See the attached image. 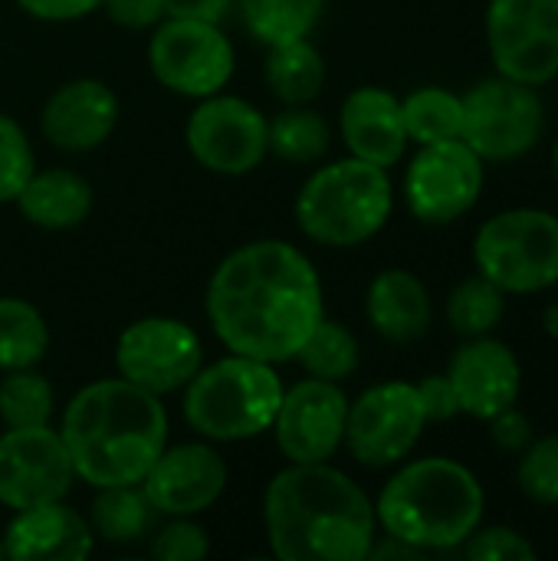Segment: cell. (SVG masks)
<instances>
[{"instance_id":"obj_1","label":"cell","mask_w":558,"mask_h":561,"mask_svg":"<svg viewBox=\"0 0 558 561\" xmlns=\"http://www.w3.org/2000/svg\"><path fill=\"white\" fill-rule=\"evenodd\" d=\"M207 319L234 355L293 362L326 316L312 260L286 240H253L220 260L207 283Z\"/></svg>"},{"instance_id":"obj_2","label":"cell","mask_w":558,"mask_h":561,"mask_svg":"<svg viewBox=\"0 0 558 561\" xmlns=\"http://www.w3.org/2000/svg\"><path fill=\"white\" fill-rule=\"evenodd\" d=\"M273 556L283 561H365L378 536L368 493L329 463H289L263 496Z\"/></svg>"},{"instance_id":"obj_3","label":"cell","mask_w":558,"mask_h":561,"mask_svg":"<svg viewBox=\"0 0 558 561\" xmlns=\"http://www.w3.org/2000/svg\"><path fill=\"white\" fill-rule=\"evenodd\" d=\"M56 431L69 450L76 480L92 490L128 486L141 483L168 447V411L158 394L125 378H99L72 394Z\"/></svg>"},{"instance_id":"obj_4","label":"cell","mask_w":558,"mask_h":561,"mask_svg":"<svg viewBox=\"0 0 558 561\" xmlns=\"http://www.w3.org/2000/svg\"><path fill=\"white\" fill-rule=\"evenodd\" d=\"M480 480L451 457H421L405 463L378 493L375 519L385 536L421 552L460 549L483 523Z\"/></svg>"},{"instance_id":"obj_5","label":"cell","mask_w":558,"mask_h":561,"mask_svg":"<svg viewBox=\"0 0 558 561\" xmlns=\"http://www.w3.org/2000/svg\"><path fill=\"white\" fill-rule=\"evenodd\" d=\"M283 391L286 385L276 365L230 352L214 365H201L184 385L181 414L201 440H253L270 431Z\"/></svg>"},{"instance_id":"obj_6","label":"cell","mask_w":558,"mask_h":561,"mask_svg":"<svg viewBox=\"0 0 558 561\" xmlns=\"http://www.w3.org/2000/svg\"><path fill=\"white\" fill-rule=\"evenodd\" d=\"M391 207L388 168L349 154L306 178L296 194V224L312 243L358 247L388 224Z\"/></svg>"},{"instance_id":"obj_7","label":"cell","mask_w":558,"mask_h":561,"mask_svg":"<svg viewBox=\"0 0 558 561\" xmlns=\"http://www.w3.org/2000/svg\"><path fill=\"white\" fill-rule=\"evenodd\" d=\"M480 276L503 293L533 296L558 283V217L539 207H513L490 217L474 237Z\"/></svg>"},{"instance_id":"obj_8","label":"cell","mask_w":558,"mask_h":561,"mask_svg":"<svg viewBox=\"0 0 558 561\" xmlns=\"http://www.w3.org/2000/svg\"><path fill=\"white\" fill-rule=\"evenodd\" d=\"M234 43L210 20L164 16L148 39L151 76L184 99H207L234 79Z\"/></svg>"},{"instance_id":"obj_9","label":"cell","mask_w":558,"mask_h":561,"mask_svg":"<svg viewBox=\"0 0 558 561\" xmlns=\"http://www.w3.org/2000/svg\"><path fill=\"white\" fill-rule=\"evenodd\" d=\"M546 128V108L533 85L497 76L464 95L460 138L483 161H516L536 148Z\"/></svg>"},{"instance_id":"obj_10","label":"cell","mask_w":558,"mask_h":561,"mask_svg":"<svg viewBox=\"0 0 558 561\" xmlns=\"http://www.w3.org/2000/svg\"><path fill=\"white\" fill-rule=\"evenodd\" d=\"M424 427H428V414L418 385L382 381L362 391L355 401H349L342 444L362 467L385 470L411 457Z\"/></svg>"},{"instance_id":"obj_11","label":"cell","mask_w":558,"mask_h":561,"mask_svg":"<svg viewBox=\"0 0 558 561\" xmlns=\"http://www.w3.org/2000/svg\"><path fill=\"white\" fill-rule=\"evenodd\" d=\"M194 161L224 178H243L257 171L270 151V118L240 95L214 92L197 99L184 128Z\"/></svg>"},{"instance_id":"obj_12","label":"cell","mask_w":558,"mask_h":561,"mask_svg":"<svg viewBox=\"0 0 558 561\" xmlns=\"http://www.w3.org/2000/svg\"><path fill=\"white\" fill-rule=\"evenodd\" d=\"M204 365L201 335L171 316H145L122 329L115 342V371L148 394H174Z\"/></svg>"},{"instance_id":"obj_13","label":"cell","mask_w":558,"mask_h":561,"mask_svg":"<svg viewBox=\"0 0 558 561\" xmlns=\"http://www.w3.org/2000/svg\"><path fill=\"white\" fill-rule=\"evenodd\" d=\"M487 43L497 72L533 89L558 76V0H490Z\"/></svg>"},{"instance_id":"obj_14","label":"cell","mask_w":558,"mask_h":561,"mask_svg":"<svg viewBox=\"0 0 558 561\" xmlns=\"http://www.w3.org/2000/svg\"><path fill=\"white\" fill-rule=\"evenodd\" d=\"M483 191V158L464 141H434L421 145V151L411 158V168L405 174V201L408 210L421 224H454L460 220Z\"/></svg>"},{"instance_id":"obj_15","label":"cell","mask_w":558,"mask_h":561,"mask_svg":"<svg viewBox=\"0 0 558 561\" xmlns=\"http://www.w3.org/2000/svg\"><path fill=\"white\" fill-rule=\"evenodd\" d=\"M76 483L69 450L53 424L0 434V506L10 513L66 500Z\"/></svg>"},{"instance_id":"obj_16","label":"cell","mask_w":558,"mask_h":561,"mask_svg":"<svg viewBox=\"0 0 558 561\" xmlns=\"http://www.w3.org/2000/svg\"><path fill=\"white\" fill-rule=\"evenodd\" d=\"M345 417L349 398L339 381L309 375L283 391L270 431L289 463H329L345 440Z\"/></svg>"},{"instance_id":"obj_17","label":"cell","mask_w":558,"mask_h":561,"mask_svg":"<svg viewBox=\"0 0 558 561\" xmlns=\"http://www.w3.org/2000/svg\"><path fill=\"white\" fill-rule=\"evenodd\" d=\"M158 516H201L227 490V463L210 440L164 447L141 477Z\"/></svg>"},{"instance_id":"obj_18","label":"cell","mask_w":558,"mask_h":561,"mask_svg":"<svg viewBox=\"0 0 558 561\" xmlns=\"http://www.w3.org/2000/svg\"><path fill=\"white\" fill-rule=\"evenodd\" d=\"M447 378L457 391L460 414H470L477 421H490L500 411L513 408L523 391V368L516 352L493 335L467 339L454 352Z\"/></svg>"},{"instance_id":"obj_19","label":"cell","mask_w":558,"mask_h":561,"mask_svg":"<svg viewBox=\"0 0 558 561\" xmlns=\"http://www.w3.org/2000/svg\"><path fill=\"white\" fill-rule=\"evenodd\" d=\"M118 122V95L92 76L62 82L39 112L43 138L69 154L99 148Z\"/></svg>"},{"instance_id":"obj_20","label":"cell","mask_w":558,"mask_h":561,"mask_svg":"<svg viewBox=\"0 0 558 561\" xmlns=\"http://www.w3.org/2000/svg\"><path fill=\"white\" fill-rule=\"evenodd\" d=\"M0 539L13 561H82L95 549L89 519L66 506V500L13 513Z\"/></svg>"},{"instance_id":"obj_21","label":"cell","mask_w":558,"mask_h":561,"mask_svg":"<svg viewBox=\"0 0 558 561\" xmlns=\"http://www.w3.org/2000/svg\"><path fill=\"white\" fill-rule=\"evenodd\" d=\"M339 131L352 158L372 161L378 168H395L411 141L401 115V99L382 85H358L345 95Z\"/></svg>"},{"instance_id":"obj_22","label":"cell","mask_w":558,"mask_h":561,"mask_svg":"<svg viewBox=\"0 0 558 561\" xmlns=\"http://www.w3.org/2000/svg\"><path fill=\"white\" fill-rule=\"evenodd\" d=\"M365 316L382 339L408 345L431 332L434 306L428 286L414 273L382 270L365 293Z\"/></svg>"},{"instance_id":"obj_23","label":"cell","mask_w":558,"mask_h":561,"mask_svg":"<svg viewBox=\"0 0 558 561\" xmlns=\"http://www.w3.org/2000/svg\"><path fill=\"white\" fill-rule=\"evenodd\" d=\"M13 204L39 230H72L92 210V184L69 168H33Z\"/></svg>"},{"instance_id":"obj_24","label":"cell","mask_w":558,"mask_h":561,"mask_svg":"<svg viewBox=\"0 0 558 561\" xmlns=\"http://www.w3.org/2000/svg\"><path fill=\"white\" fill-rule=\"evenodd\" d=\"M266 82L273 95L286 105H309L326 85V59L309 43V36L266 46Z\"/></svg>"},{"instance_id":"obj_25","label":"cell","mask_w":558,"mask_h":561,"mask_svg":"<svg viewBox=\"0 0 558 561\" xmlns=\"http://www.w3.org/2000/svg\"><path fill=\"white\" fill-rule=\"evenodd\" d=\"M155 516H158V513H155V506L148 503L141 483L102 486L99 496L92 500L89 526H92L95 539H105V542H112V546H125V542H135V539L148 536Z\"/></svg>"},{"instance_id":"obj_26","label":"cell","mask_w":558,"mask_h":561,"mask_svg":"<svg viewBox=\"0 0 558 561\" xmlns=\"http://www.w3.org/2000/svg\"><path fill=\"white\" fill-rule=\"evenodd\" d=\"M49 352L43 312L16 296H0V371L36 368Z\"/></svg>"},{"instance_id":"obj_27","label":"cell","mask_w":558,"mask_h":561,"mask_svg":"<svg viewBox=\"0 0 558 561\" xmlns=\"http://www.w3.org/2000/svg\"><path fill=\"white\" fill-rule=\"evenodd\" d=\"M322 10L326 0H240L243 26L263 46L309 36Z\"/></svg>"},{"instance_id":"obj_28","label":"cell","mask_w":558,"mask_h":561,"mask_svg":"<svg viewBox=\"0 0 558 561\" xmlns=\"http://www.w3.org/2000/svg\"><path fill=\"white\" fill-rule=\"evenodd\" d=\"M401 115L408 138L418 145L451 141L464 131V99L441 85L414 89L408 99H401Z\"/></svg>"},{"instance_id":"obj_29","label":"cell","mask_w":558,"mask_h":561,"mask_svg":"<svg viewBox=\"0 0 558 561\" xmlns=\"http://www.w3.org/2000/svg\"><path fill=\"white\" fill-rule=\"evenodd\" d=\"M329 122L309 105H286L270 118V151L289 164H312L329 151Z\"/></svg>"},{"instance_id":"obj_30","label":"cell","mask_w":558,"mask_h":561,"mask_svg":"<svg viewBox=\"0 0 558 561\" xmlns=\"http://www.w3.org/2000/svg\"><path fill=\"white\" fill-rule=\"evenodd\" d=\"M358 339L332 319H319L316 329L306 335V342L296 352V362L306 368V375L312 378H326V381H345L355 368H358Z\"/></svg>"},{"instance_id":"obj_31","label":"cell","mask_w":558,"mask_h":561,"mask_svg":"<svg viewBox=\"0 0 558 561\" xmlns=\"http://www.w3.org/2000/svg\"><path fill=\"white\" fill-rule=\"evenodd\" d=\"M56 391L36 368L3 371L0 381V421L3 427H43L53 424Z\"/></svg>"},{"instance_id":"obj_32","label":"cell","mask_w":558,"mask_h":561,"mask_svg":"<svg viewBox=\"0 0 558 561\" xmlns=\"http://www.w3.org/2000/svg\"><path fill=\"white\" fill-rule=\"evenodd\" d=\"M503 312H506V293L487 276L464 279L447 299V322L464 339L490 335L503 322Z\"/></svg>"},{"instance_id":"obj_33","label":"cell","mask_w":558,"mask_h":561,"mask_svg":"<svg viewBox=\"0 0 558 561\" xmlns=\"http://www.w3.org/2000/svg\"><path fill=\"white\" fill-rule=\"evenodd\" d=\"M520 490L539 506H558V434L533 440L523 450Z\"/></svg>"},{"instance_id":"obj_34","label":"cell","mask_w":558,"mask_h":561,"mask_svg":"<svg viewBox=\"0 0 558 561\" xmlns=\"http://www.w3.org/2000/svg\"><path fill=\"white\" fill-rule=\"evenodd\" d=\"M33 145L16 118L0 112V204H13L23 181L33 174Z\"/></svg>"},{"instance_id":"obj_35","label":"cell","mask_w":558,"mask_h":561,"mask_svg":"<svg viewBox=\"0 0 558 561\" xmlns=\"http://www.w3.org/2000/svg\"><path fill=\"white\" fill-rule=\"evenodd\" d=\"M151 556L158 561H201L210 556V539L194 516H168L151 536Z\"/></svg>"},{"instance_id":"obj_36","label":"cell","mask_w":558,"mask_h":561,"mask_svg":"<svg viewBox=\"0 0 558 561\" xmlns=\"http://www.w3.org/2000/svg\"><path fill=\"white\" fill-rule=\"evenodd\" d=\"M464 556L474 561H533L536 559V546L520 536L516 529L506 526H490V529H477L464 546Z\"/></svg>"},{"instance_id":"obj_37","label":"cell","mask_w":558,"mask_h":561,"mask_svg":"<svg viewBox=\"0 0 558 561\" xmlns=\"http://www.w3.org/2000/svg\"><path fill=\"white\" fill-rule=\"evenodd\" d=\"M490 434L503 454H523L533 444V424L516 404L500 411L497 417H490Z\"/></svg>"},{"instance_id":"obj_38","label":"cell","mask_w":558,"mask_h":561,"mask_svg":"<svg viewBox=\"0 0 558 561\" xmlns=\"http://www.w3.org/2000/svg\"><path fill=\"white\" fill-rule=\"evenodd\" d=\"M418 394H421V404H424V414H428V424L431 421H451L460 414V401H457V391L451 385L447 375H431L418 385Z\"/></svg>"},{"instance_id":"obj_39","label":"cell","mask_w":558,"mask_h":561,"mask_svg":"<svg viewBox=\"0 0 558 561\" xmlns=\"http://www.w3.org/2000/svg\"><path fill=\"white\" fill-rule=\"evenodd\" d=\"M102 10L125 30H148L164 20L161 0H102Z\"/></svg>"},{"instance_id":"obj_40","label":"cell","mask_w":558,"mask_h":561,"mask_svg":"<svg viewBox=\"0 0 558 561\" xmlns=\"http://www.w3.org/2000/svg\"><path fill=\"white\" fill-rule=\"evenodd\" d=\"M16 7L33 20L69 23V20H82L89 13L102 10V0H16Z\"/></svg>"},{"instance_id":"obj_41","label":"cell","mask_w":558,"mask_h":561,"mask_svg":"<svg viewBox=\"0 0 558 561\" xmlns=\"http://www.w3.org/2000/svg\"><path fill=\"white\" fill-rule=\"evenodd\" d=\"M234 0H161L164 16H181V20H210L220 23L227 16Z\"/></svg>"},{"instance_id":"obj_42","label":"cell","mask_w":558,"mask_h":561,"mask_svg":"<svg viewBox=\"0 0 558 561\" xmlns=\"http://www.w3.org/2000/svg\"><path fill=\"white\" fill-rule=\"evenodd\" d=\"M428 552H421L418 546H411V542H401V539H395V536H385V539H378L375 536V542H372V549H368V559L372 561H388V559H424Z\"/></svg>"},{"instance_id":"obj_43","label":"cell","mask_w":558,"mask_h":561,"mask_svg":"<svg viewBox=\"0 0 558 561\" xmlns=\"http://www.w3.org/2000/svg\"><path fill=\"white\" fill-rule=\"evenodd\" d=\"M543 325H546V332L558 339V302H553L549 309H546V316H543Z\"/></svg>"},{"instance_id":"obj_44","label":"cell","mask_w":558,"mask_h":561,"mask_svg":"<svg viewBox=\"0 0 558 561\" xmlns=\"http://www.w3.org/2000/svg\"><path fill=\"white\" fill-rule=\"evenodd\" d=\"M553 161H556V174H558V145H556V151H553Z\"/></svg>"},{"instance_id":"obj_45","label":"cell","mask_w":558,"mask_h":561,"mask_svg":"<svg viewBox=\"0 0 558 561\" xmlns=\"http://www.w3.org/2000/svg\"><path fill=\"white\" fill-rule=\"evenodd\" d=\"M0 559H7V552H3V539H0Z\"/></svg>"}]
</instances>
